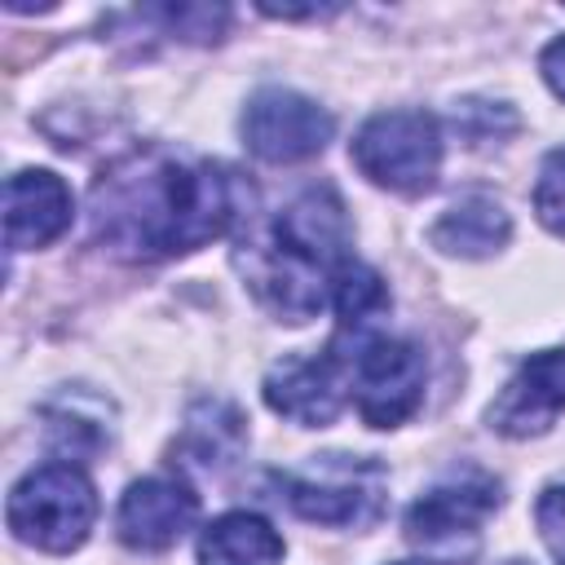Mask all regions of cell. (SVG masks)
Masks as SVG:
<instances>
[{
	"instance_id": "cell-1",
	"label": "cell",
	"mask_w": 565,
	"mask_h": 565,
	"mask_svg": "<svg viewBox=\"0 0 565 565\" xmlns=\"http://www.w3.org/2000/svg\"><path fill=\"white\" fill-rule=\"evenodd\" d=\"M252 185L212 163L168 150H132L93 181V238L124 260H172L230 234Z\"/></svg>"
},
{
	"instance_id": "cell-2",
	"label": "cell",
	"mask_w": 565,
	"mask_h": 565,
	"mask_svg": "<svg viewBox=\"0 0 565 565\" xmlns=\"http://www.w3.org/2000/svg\"><path fill=\"white\" fill-rule=\"evenodd\" d=\"M349 260V216L335 190L296 194L238 252V269L278 322H309L331 300L335 269Z\"/></svg>"
},
{
	"instance_id": "cell-3",
	"label": "cell",
	"mask_w": 565,
	"mask_h": 565,
	"mask_svg": "<svg viewBox=\"0 0 565 565\" xmlns=\"http://www.w3.org/2000/svg\"><path fill=\"white\" fill-rule=\"evenodd\" d=\"M9 530L40 552H75L97 521V490L75 463L31 468L9 490Z\"/></svg>"
},
{
	"instance_id": "cell-4",
	"label": "cell",
	"mask_w": 565,
	"mask_h": 565,
	"mask_svg": "<svg viewBox=\"0 0 565 565\" xmlns=\"http://www.w3.org/2000/svg\"><path fill=\"white\" fill-rule=\"evenodd\" d=\"M349 154L366 181L393 194H424L441 172V128L428 110H380L358 128Z\"/></svg>"
},
{
	"instance_id": "cell-5",
	"label": "cell",
	"mask_w": 565,
	"mask_h": 565,
	"mask_svg": "<svg viewBox=\"0 0 565 565\" xmlns=\"http://www.w3.org/2000/svg\"><path fill=\"white\" fill-rule=\"evenodd\" d=\"M287 508L313 525L358 530L384 512V468L353 455H318L300 472H278Z\"/></svg>"
},
{
	"instance_id": "cell-6",
	"label": "cell",
	"mask_w": 565,
	"mask_h": 565,
	"mask_svg": "<svg viewBox=\"0 0 565 565\" xmlns=\"http://www.w3.org/2000/svg\"><path fill=\"white\" fill-rule=\"evenodd\" d=\"M349 340V335H344ZM349 402L371 428L406 424L424 402V353L397 335H353L344 353Z\"/></svg>"
},
{
	"instance_id": "cell-7",
	"label": "cell",
	"mask_w": 565,
	"mask_h": 565,
	"mask_svg": "<svg viewBox=\"0 0 565 565\" xmlns=\"http://www.w3.org/2000/svg\"><path fill=\"white\" fill-rule=\"evenodd\" d=\"M494 508H499V481H490L481 472L450 477L411 503L406 539L446 565H463L477 552L481 525Z\"/></svg>"
},
{
	"instance_id": "cell-8",
	"label": "cell",
	"mask_w": 565,
	"mask_h": 565,
	"mask_svg": "<svg viewBox=\"0 0 565 565\" xmlns=\"http://www.w3.org/2000/svg\"><path fill=\"white\" fill-rule=\"evenodd\" d=\"M243 146L265 163H300L327 150L335 119L305 93L260 88L243 110Z\"/></svg>"
},
{
	"instance_id": "cell-9",
	"label": "cell",
	"mask_w": 565,
	"mask_h": 565,
	"mask_svg": "<svg viewBox=\"0 0 565 565\" xmlns=\"http://www.w3.org/2000/svg\"><path fill=\"white\" fill-rule=\"evenodd\" d=\"M349 397V366L335 344L327 353H296L282 358L265 375V402L274 415L300 424V428H327Z\"/></svg>"
},
{
	"instance_id": "cell-10",
	"label": "cell",
	"mask_w": 565,
	"mask_h": 565,
	"mask_svg": "<svg viewBox=\"0 0 565 565\" xmlns=\"http://www.w3.org/2000/svg\"><path fill=\"white\" fill-rule=\"evenodd\" d=\"M565 411V349H543L516 366L490 402V428L503 437H539Z\"/></svg>"
},
{
	"instance_id": "cell-11",
	"label": "cell",
	"mask_w": 565,
	"mask_h": 565,
	"mask_svg": "<svg viewBox=\"0 0 565 565\" xmlns=\"http://www.w3.org/2000/svg\"><path fill=\"white\" fill-rule=\"evenodd\" d=\"M199 516V499L177 477H141L124 490L115 530L132 552H163L172 547Z\"/></svg>"
},
{
	"instance_id": "cell-12",
	"label": "cell",
	"mask_w": 565,
	"mask_h": 565,
	"mask_svg": "<svg viewBox=\"0 0 565 565\" xmlns=\"http://www.w3.org/2000/svg\"><path fill=\"white\" fill-rule=\"evenodd\" d=\"M71 190L49 168H22L4 185V243L9 252L44 247L71 225Z\"/></svg>"
},
{
	"instance_id": "cell-13",
	"label": "cell",
	"mask_w": 565,
	"mask_h": 565,
	"mask_svg": "<svg viewBox=\"0 0 565 565\" xmlns=\"http://www.w3.org/2000/svg\"><path fill=\"white\" fill-rule=\"evenodd\" d=\"M508 238H512V216L490 194H468L450 203L433 225V247H441L446 256H463V260L494 256Z\"/></svg>"
},
{
	"instance_id": "cell-14",
	"label": "cell",
	"mask_w": 565,
	"mask_h": 565,
	"mask_svg": "<svg viewBox=\"0 0 565 565\" xmlns=\"http://www.w3.org/2000/svg\"><path fill=\"white\" fill-rule=\"evenodd\" d=\"M282 539L256 512H225L199 534V565H278Z\"/></svg>"
},
{
	"instance_id": "cell-15",
	"label": "cell",
	"mask_w": 565,
	"mask_h": 565,
	"mask_svg": "<svg viewBox=\"0 0 565 565\" xmlns=\"http://www.w3.org/2000/svg\"><path fill=\"white\" fill-rule=\"evenodd\" d=\"M331 305H335V318H340V335H371L366 327L388 309V287L371 265L349 256L335 269Z\"/></svg>"
},
{
	"instance_id": "cell-16",
	"label": "cell",
	"mask_w": 565,
	"mask_h": 565,
	"mask_svg": "<svg viewBox=\"0 0 565 565\" xmlns=\"http://www.w3.org/2000/svg\"><path fill=\"white\" fill-rule=\"evenodd\" d=\"M185 441H190L199 468H207V472L225 468L243 446V419L225 402H203L185 424Z\"/></svg>"
},
{
	"instance_id": "cell-17",
	"label": "cell",
	"mask_w": 565,
	"mask_h": 565,
	"mask_svg": "<svg viewBox=\"0 0 565 565\" xmlns=\"http://www.w3.org/2000/svg\"><path fill=\"white\" fill-rule=\"evenodd\" d=\"M534 212L539 221L565 238V146H556L543 168H539V181H534Z\"/></svg>"
},
{
	"instance_id": "cell-18",
	"label": "cell",
	"mask_w": 565,
	"mask_h": 565,
	"mask_svg": "<svg viewBox=\"0 0 565 565\" xmlns=\"http://www.w3.org/2000/svg\"><path fill=\"white\" fill-rule=\"evenodd\" d=\"M154 18H163V26L181 40H216L230 22V13L221 4H168V9H154Z\"/></svg>"
},
{
	"instance_id": "cell-19",
	"label": "cell",
	"mask_w": 565,
	"mask_h": 565,
	"mask_svg": "<svg viewBox=\"0 0 565 565\" xmlns=\"http://www.w3.org/2000/svg\"><path fill=\"white\" fill-rule=\"evenodd\" d=\"M534 525L556 565H565V486H547L534 503Z\"/></svg>"
},
{
	"instance_id": "cell-20",
	"label": "cell",
	"mask_w": 565,
	"mask_h": 565,
	"mask_svg": "<svg viewBox=\"0 0 565 565\" xmlns=\"http://www.w3.org/2000/svg\"><path fill=\"white\" fill-rule=\"evenodd\" d=\"M539 71H543V79H547V88L565 102V35L561 40H552L547 49H543V57H539Z\"/></svg>"
},
{
	"instance_id": "cell-21",
	"label": "cell",
	"mask_w": 565,
	"mask_h": 565,
	"mask_svg": "<svg viewBox=\"0 0 565 565\" xmlns=\"http://www.w3.org/2000/svg\"><path fill=\"white\" fill-rule=\"evenodd\" d=\"M402 565H415V561H402Z\"/></svg>"
}]
</instances>
